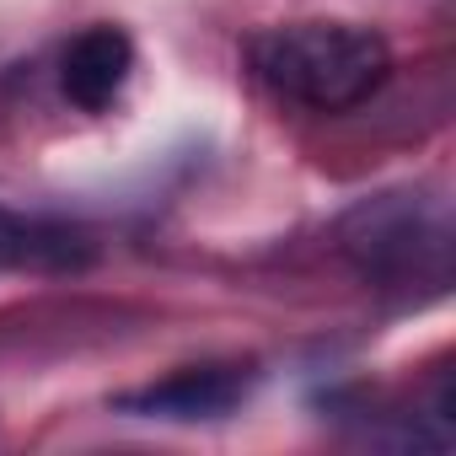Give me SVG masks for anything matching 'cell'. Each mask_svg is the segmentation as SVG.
Wrapping results in <instances>:
<instances>
[{
	"mask_svg": "<svg viewBox=\"0 0 456 456\" xmlns=\"http://www.w3.org/2000/svg\"><path fill=\"white\" fill-rule=\"evenodd\" d=\"M253 76L312 113H349L392 76V44L354 22H290L248 38Z\"/></svg>",
	"mask_w": 456,
	"mask_h": 456,
	"instance_id": "cell-1",
	"label": "cell"
},
{
	"mask_svg": "<svg viewBox=\"0 0 456 456\" xmlns=\"http://www.w3.org/2000/svg\"><path fill=\"white\" fill-rule=\"evenodd\" d=\"M92 258V242L70 225H38L12 209H0V269L44 264V269H81Z\"/></svg>",
	"mask_w": 456,
	"mask_h": 456,
	"instance_id": "cell-5",
	"label": "cell"
},
{
	"mask_svg": "<svg viewBox=\"0 0 456 456\" xmlns=\"http://www.w3.org/2000/svg\"><path fill=\"white\" fill-rule=\"evenodd\" d=\"M129 70H134V38L113 22H97L81 38H70L65 60H60V86L81 113H102L124 92Z\"/></svg>",
	"mask_w": 456,
	"mask_h": 456,
	"instance_id": "cell-4",
	"label": "cell"
},
{
	"mask_svg": "<svg viewBox=\"0 0 456 456\" xmlns=\"http://www.w3.org/2000/svg\"><path fill=\"white\" fill-rule=\"evenodd\" d=\"M445 215L440 209H419L408 193H387V199H370L360 204L349 220H344V248L349 258L376 274V280H445Z\"/></svg>",
	"mask_w": 456,
	"mask_h": 456,
	"instance_id": "cell-2",
	"label": "cell"
},
{
	"mask_svg": "<svg viewBox=\"0 0 456 456\" xmlns=\"http://www.w3.org/2000/svg\"><path fill=\"white\" fill-rule=\"evenodd\" d=\"M258 387V365L248 360H215V365H183L161 381L113 392V413L129 419H161V424H209L237 413Z\"/></svg>",
	"mask_w": 456,
	"mask_h": 456,
	"instance_id": "cell-3",
	"label": "cell"
}]
</instances>
